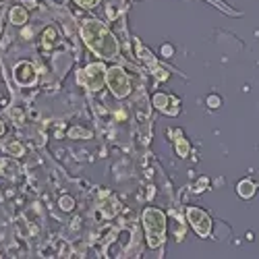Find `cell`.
Listing matches in <instances>:
<instances>
[{"label": "cell", "mask_w": 259, "mask_h": 259, "mask_svg": "<svg viewBox=\"0 0 259 259\" xmlns=\"http://www.w3.org/2000/svg\"><path fill=\"white\" fill-rule=\"evenodd\" d=\"M79 35L83 39V44L88 46L100 60H118L120 58L118 39L104 21L83 19L81 25H79Z\"/></svg>", "instance_id": "cell-1"}, {"label": "cell", "mask_w": 259, "mask_h": 259, "mask_svg": "<svg viewBox=\"0 0 259 259\" xmlns=\"http://www.w3.org/2000/svg\"><path fill=\"white\" fill-rule=\"evenodd\" d=\"M141 224L145 230V243L149 249H162L166 243L168 220L166 213L158 207H145L141 213Z\"/></svg>", "instance_id": "cell-2"}, {"label": "cell", "mask_w": 259, "mask_h": 259, "mask_svg": "<svg viewBox=\"0 0 259 259\" xmlns=\"http://www.w3.org/2000/svg\"><path fill=\"white\" fill-rule=\"evenodd\" d=\"M106 67L102 62H92L77 73V83L90 92H102L106 88Z\"/></svg>", "instance_id": "cell-3"}, {"label": "cell", "mask_w": 259, "mask_h": 259, "mask_svg": "<svg viewBox=\"0 0 259 259\" xmlns=\"http://www.w3.org/2000/svg\"><path fill=\"white\" fill-rule=\"evenodd\" d=\"M106 85L116 100H122L131 94V79H128V73L122 67H118V64H114V67L106 71Z\"/></svg>", "instance_id": "cell-4"}, {"label": "cell", "mask_w": 259, "mask_h": 259, "mask_svg": "<svg viewBox=\"0 0 259 259\" xmlns=\"http://www.w3.org/2000/svg\"><path fill=\"white\" fill-rule=\"evenodd\" d=\"M187 222L191 224V228L195 230V234L201 236V239H209L211 236V218H209V213L205 209L189 205L187 207Z\"/></svg>", "instance_id": "cell-5"}, {"label": "cell", "mask_w": 259, "mask_h": 259, "mask_svg": "<svg viewBox=\"0 0 259 259\" xmlns=\"http://www.w3.org/2000/svg\"><path fill=\"white\" fill-rule=\"evenodd\" d=\"M15 81H17V85H21V88H31V85L37 81L35 67L27 60L19 62L15 67Z\"/></svg>", "instance_id": "cell-6"}, {"label": "cell", "mask_w": 259, "mask_h": 259, "mask_svg": "<svg viewBox=\"0 0 259 259\" xmlns=\"http://www.w3.org/2000/svg\"><path fill=\"white\" fill-rule=\"evenodd\" d=\"M135 48H137V56H139V60H143V62L147 64L149 69H152V71H156V77H158L160 81L168 79V71H162V69H160V64H158V60L154 58V54L149 52V50H147V48L141 44L139 39H135Z\"/></svg>", "instance_id": "cell-7"}, {"label": "cell", "mask_w": 259, "mask_h": 259, "mask_svg": "<svg viewBox=\"0 0 259 259\" xmlns=\"http://www.w3.org/2000/svg\"><path fill=\"white\" fill-rule=\"evenodd\" d=\"M179 98L175 96H168V94H156L154 96V106L158 108V110H162L164 114L168 116H177L179 114Z\"/></svg>", "instance_id": "cell-8"}, {"label": "cell", "mask_w": 259, "mask_h": 259, "mask_svg": "<svg viewBox=\"0 0 259 259\" xmlns=\"http://www.w3.org/2000/svg\"><path fill=\"white\" fill-rule=\"evenodd\" d=\"M236 193H239V197H243V199H251L257 193V183L251 179H245L236 185Z\"/></svg>", "instance_id": "cell-9"}, {"label": "cell", "mask_w": 259, "mask_h": 259, "mask_svg": "<svg viewBox=\"0 0 259 259\" xmlns=\"http://www.w3.org/2000/svg\"><path fill=\"white\" fill-rule=\"evenodd\" d=\"M172 135L177 137V139H175V149H177V156L187 158V156H189V152H191V145H189V141L183 137V133L179 131V128H175V131H172Z\"/></svg>", "instance_id": "cell-10"}, {"label": "cell", "mask_w": 259, "mask_h": 259, "mask_svg": "<svg viewBox=\"0 0 259 259\" xmlns=\"http://www.w3.org/2000/svg\"><path fill=\"white\" fill-rule=\"evenodd\" d=\"M27 19H29V13L25 7H13V11H11V23L13 25H17V27L25 25Z\"/></svg>", "instance_id": "cell-11"}, {"label": "cell", "mask_w": 259, "mask_h": 259, "mask_svg": "<svg viewBox=\"0 0 259 259\" xmlns=\"http://www.w3.org/2000/svg\"><path fill=\"white\" fill-rule=\"evenodd\" d=\"M3 149H5L7 156H15V158H21V156L25 154V147L21 145L17 139H15V141H7V143L3 145Z\"/></svg>", "instance_id": "cell-12"}, {"label": "cell", "mask_w": 259, "mask_h": 259, "mask_svg": "<svg viewBox=\"0 0 259 259\" xmlns=\"http://www.w3.org/2000/svg\"><path fill=\"white\" fill-rule=\"evenodd\" d=\"M73 3H75L77 7H81V9L92 11V9H98V7H100L102 0H73Z\"/></svg>", "instance_id": "cell-13"}, {"label": "cell", "mask_w": 259, "mask_h": 259, "mask_svg": "<svg viewBox=\"0 0 259 259\" xmlns=\"http://www.w3.org/2000/svg\"><path fill=\"white\" fill-rule=\"evenodd\" d=\"M60 209H64V211H73V209H75V199H73L71 195L60 197Z\"/></svg>", "instance_id": "cell-14"}, {"label": "cell", "mask_w": 259, "mask_h": 259, "mask_svg": "<svg viewBox=\"0 0 259 259\" xmlns=\"http://www.w3.org/2000/svg\"><path fill=\"white\" fill-rule=\"evenodd\" d=\"M54 41H56V31H54L52 27H48V29L44 31V46L48 48V46L54 44Z\"/></svg>", "instance_id": "cell-15"}, {"label": "cell", "mask_w": 259, "mask_h": 259, "mask_svg": "<svg viewBox=\"0 0 259 259\" xmlns=\"http://www.w3.org/2000/svg\"><path fill=\"white\" fill-rule=\"evenodd\" d=\"M69 137L71 139H75V137H92V133L90 131H83L81 126H75V128H71V131H69Z\"/></svg>", "instance_id": "cell-16"}, {"label": "cell", "mask_w": 259, "mask_h": 259, "mask_svg": "<svg viewBox=\"0 0 259 259\" xmlns=\"http://www.w3.org/2000/svg\"><path fill=\"white\" fill-rule=\"evenodd\" d=\"M207 104H209V108H218L220 106V98L218 96H209L207 98Z\"/></svg>", "instance_id": "cell-17"}, {"label": "cell", "mask_w": 259, "mask_h": 259, "mask_svg": "<svg viewBox=\"0 0 259 259\" xmlns=\"http://www.w3.org/2000/svg\"><path fill=\"white\" fill-rule=\"evenodd\" d=\"M172 52H175V50H172V46H164V48H162V54H164V56H170Z\"/></svg>", "instance_id": "cell-18"}, {"label": "cell", "mask_w": 259, "mask_h": 259, "mask_svg": "<svg viewBox=\"0 0 259 259\" xmlns=\"http://www.w3.org/2000/svg\"><path fill=\"white\" fill-rule=\"evenodd\" d=\"M5 131H7V126H5L3 118H0V137H3V135H5Z\"/></svg>", "instance_id": "cell-19"}]
</instances>
